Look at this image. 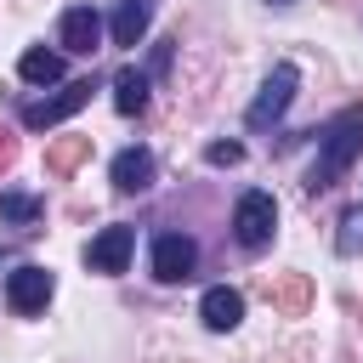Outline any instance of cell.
Returning <instances> with one entry per match:
<instances>
[{
  "instance_id": "18",
  "label": "cell",
  "mask_w": 363,
  "mask_h": 363,
  "mask_svg": "<svg viewBox=\"0 0 363 363\" xmlns=\"http://www.w3.org/2000/svg\"><path fill=\"white\" fill-rule=\"evenodd\" d=\"M238 159H244V142H210L204 147V164H216V170L221 164H238Z\"/></svg>"
},
{
  "instance_id": "13",
  "label": "cell",
  "mask_w": 363,
  "mask_h": 363,
  "mask_svg": "<svg viewBox=\"0 0 363 363\" xmlns=\"http://www.w3.org/2000/svg\"><path fill=\"white\" fill-rule=\"evenodd\" d=\"M113 108H119L125 119L147 113V74H142V68H119V74H113Z\"/></svg>"
},
{
  "instance_id": "15",
  "label": "cell",
  "mask_w": 363,
  "mask_h": 363,
  "mask_svg": "<svg viewBox=\"0 0 363 363\" xmlns=\"http://www.w3.org/2000/svg\"><path fill=\"white\" fill-rule=\"evenodd\" d=\"M17 74H23L28 85H57V79H62V51L28 45V51H23V62H17Z\"/></svg>"
},
{
  "instance_id": "2",
  "label": "cell",
  "mask_w": 363,
  "mask_h": 363,
  "mask_svg": "<svg viewBox=\"0 0 363 363\" xmlns=\"http://www.w3.org/2000/svg\"><path fill=\"white\" fill-rule=\"evenodd\" d=\"M272 233H278V199L267 187H250L233 204V238H238V250H267Z\"/></svg>"
},
{
  "instance_id": "20",
  "label": "cell",
  "mask_w": 363,
  "mask_h": 363,
  "mask_svg": "<svg viewBox=\"0 0 363 363\" xmlns=\"http://www.w3.org/2000/svg\"><path fill=\"white\" fill-rule=\"evenodd\" d=\"M272 6H289V0H272Z\"/></svg>"
},
{
  "instance_id": "4",
  "label": "cell",
  "mask_w": 363,
  "mask_h": 363,
  "mask_svg": "<svg viewBox=\"0 0 363 363\" xmlns=\"http://www.w3.org/2000/svg\"><path fill=\"white\" fill-rule=\"evenodd\" d=\"M91 91H96L91 79H68L57 96H34V102H23V113H17V119H23L28 130H51V125H62L68 113H79V108L91 102Z\"/></svg>"
},
{
  "instance_id": "5",
  "label": "cell",
  "mask_w": 363,
  "mask_h": 363,
  "mask_svg": "<svg viewBox=\"0 0 363 363\" xmlns=\"http://www.w3.org/2000/svg\"><path fill=\"white\" fill-rule=\"evenodd\" d=\"M57 295V278L45 272V267H34V261H23L11 278H6V306L17 312V318H34V312H45V301Z\"/></svg>"
},
{
  "instance_id": "17",
  "label": "cell",
  "mask_w": 363,
  "mask_h": 363,
  "mask_svg": "<svg viewBox=\"0 0 363 363\" xmlns=\"http://www.w3.org/2000/svg\"><path fill=\"white\" fill-rule=\"evenodd\" d=\"M357 250H363V204H346L335 227V255H357Z\"/></svg>"
},
{
  "instance_id": "11",
  "label": "cell",
  "mask_w": 363,
  "mask_h": 363,
  "mask_svg": "<svg viewBox=\"0 0 363 363\" xmlns=\"http://www.w3.org/2000/svg\"><path fill=\"white\" fill-rule=\"evenodd\" d=\"M267 301L284 312V318H301L312 306V278L306 272H272L267 278Z\"/></svg>"
},
{
  "instance_id": "19",
  "label": "cell",
  "mask_w": 363,
  "mask_h": 363,
  "mask_svg": "<svg viewBox=\"0 0 363 363\" xmlns=\"http://www.w3.org/2000/svg\"><path fill=\"white\" fill-rule=\"evenodd\" d=\"M11 159H17V136H11V130H6V125H0V170H6V164H11Z\"/></svg>"
},
{
  "instance_id": "10",
  "label": "cell",
  "mask_w": 363,
  "mask_h": 363,
  "mask_svg": "<svg viewBox=\"0 0 363 363\" xmlns=\"http://www.w3.org/2000/svg\"><path fill=\"white\" fill-rule=\"evenodd\" d=\"M199 318H204L210 335H227V329L244 323V295H238L233 284H210V289L199 295Z\"/></svg>"
},
{
  "instance_id": "14",
  "label": "cell",
  "mask_w": 363,
  "mask_h": 363,
  "mask_svg": "<svg viewBox=\"0 0 363 363\" xmlns=\"http://www.w3.org/2000/svg\"><path fill=\"white\" fill-rule=\"evenodd\" d=\"M85 159H91V136H57V142L45 147V170H51V176H74Z\"/></svg>"
},
{
  "instance_id": "12",
  "label": "cell",
  "mask_w": 363,
  "mask_h": 363,
  "mask_svg": "<svg viewBox=\"0 0 363 363\" xmlns=\"http://www.w3.org/2000/svg\"><path fill=\"white\" fill-rule=\"evenodd\" d=\"M153 23V0H119L113 6V45H142Z\"/></svg>"
},
{
  "instance_id": "7",
  "label": "cell",
  "mask_w": 363,
  "mask_h": 363,
  "mask_svg": "<svg viewBox=\"0 0 363 363\" xmlns=\"http://www.w3.org/2000/svg\"><path fill=\"white\" fill-rule=\"evenodd\" d=\"M193 267H199V244L187 233H159L153 238V278L159 284H182V278H193Z\"/></svg>"
},
{
  "instance_id": "9",
  "label": "cell",
  "mask_w": 363,
  "mask_h": 363,
  "mask_svg": "<svg viewBox=\"0 0 363 363\" xmlns=\"http://www.w3.org/2000/svg\"><path fill=\"white\" fill-rule=\"evenodd\" d=\"M153 176H159L153 147H119V153H113V164H108L113 193H147V187H153Z\"/></svg>"
},
{
  "instance_id": "3",
  "label": "cell",
  "mask_w": 363,
  "mask_h": 363,
  "mask_svg": "<svg viewBox=\"0 0 363 363\" xmlns=\"http://www.w3.org/2000/svg\"><path fill=\"white\" fill-rule=\"evenodd\" d=\"M295 85H301V68H295V62H278V68L261 79V91H255V102H250L244 125H250V130L278 125V119L289 113V102H295Z\"/></svg>"
},
{
  "instance_id": "6",
  "label": "cell",
  "mask_w": 363,
  "mask_h": 363,
  "mask_svg": "<svg viewBox=\"0 0 363 363\" xmlns=\"http://www.w3.org/2000/svg\"><path fill=\"white\" fill-rule=\"evenodd\" d=\"M130 250H136V227L108 221V227L85 244V267H91V272H125V267H130Z\"/></svg>"
},
{
  "instance_id": "16",
  "label": "cell",
  "mask_w": 363,
  "mask_h": 363,
  "mask_svg": "<svg viewBox=\"0 0 363 363\" xmlns=\"http://www.w3.org/2000/svg\"><path fill=\"white\" fill-rule=\"evenodd\" d=\"M40 216H45V199L40 193H17V187L0 193V221L6 227H34Z\"/></svg>"
},
{
  "instance_id": "1",
  "label": "cell",
  "mask_w": 363,
  "mask_h": 363,
  "mask_svg": "<svg viewBox=\"0 0 363 363\" xmlns=\"http://www.w3.org/2000/svg\"><path fill=\"white\" fill-rule=\"evenodd\" d=\"M357 153H363V102L340 108V113L323 125V136H318V159H312V170H306V193H329V187L352 170Z\"/></svg>"
},
{
  "instance_id": "8",
  "label": "cell",
  "mask_w": 363,
  "mask_h": 363,
  "mask_svg": "<svg viewBox=\"0 0 363 363\" xmlns=\"http://www.w3.org/2000/svg\"><path fill=\"white\" fill-rule=\"evenodd\" d=\"M57 40H62L68 57H96L102 51V17H96V6H68L62 23H57Z\"/></svg>"
}]
</instances>
